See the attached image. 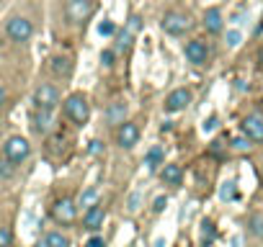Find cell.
Masks as SVG:
<instances>
[{"mask_svg": "<svg viewBox=\"0 0 263 247\" xmlns=\"http://www.w3.org/2000/svg\"><path fill=\"white\" fill-rule=\"evenodd\" d=\"M145 165L150 168V170H158L160 165H165V152H163V147H150L147 150V155H145Z\"/></svg>", "mask_w": 263, "mask_h": 247, "instance_id": "obj_17", "label": "cell"}, {"mask_svg": "<svg viewBox=\"0 0 263 247\" xmlns=\"http://www.w3.org/2000/svg\"><path fill=\"white\" fill-rule=\"evenodd\" d=\"M250 232L255 237H263V216H253L250 219Z\"/></svg>", "mask_w": 263, "mask_h": 247, "instance_id": "obj_24", "label": "cell"}, {"mask_svg": "<svg viewBox=\"0 0 263 247\" xmlns=\"http://www.w3.org/2000/svg\"><path fill=\"white\" fill-rule=\"evenodd\" d=\"M140 24H142V21H140V16H132V18H129V24H126V34H129V36H135V34L140 31Z\"/></svg>", "mask_w": 263, "mask_h": 247, "instance_id": "obj_27", "label": "cell"}, {"mask_svg": "<svg viewBox=\"0 0 263 247\" xmlns=\"http://www.w3.org/2000/svg\"><path fill=\"white\" fill-rule=\"evenodd\" d=\"M260 178H263V168H260Z\"/></svg>", "mask_w": 263, "mask_h": 247, "instance_id": "obj_37", "label": "cell"}, {"mask_svg": "<svg viewBox=\"0 0 263 247\" xmlns=\"http://www.w3.org/2000/svg\"><path fill=\"white\" fill-rule=\"evenodd\" d=\"M240 193H237V186L232 183V180H227V183H222V188H219V198L222 201H235Z\"/></svg>", "mask_w": 263, "mask_h": 247, "instance_id": "obj_22", "label": "cell"}, {"mask_svg": "<svg viewBox=\"0 0 263 247\" xmlns=\"http://www.w3.org/2000/svg\"><path fill=\"white\" fill-rule=\"evenodd\" d=\"M90 13H93L90 0H70L67 3V18L72 24H83L85 18H90Z\"/></svg>", "mask_w": 263, "mask_h": 247, "instance_id": "obj_9", "label": "cell"}, {"mask_svg": "<svg viewBox=\"0 0 263 247\" xmlns=\"http://www.w3.org/2000/svg\"><path fill=\"white\" fill-rule=\"evenodd\" d=\"M101 150H103V145H101L98 139H93V142H90V147H88V152H90V155H101Z\"/></svg>", "mask_w": 263, "mask_h": 247, "instance_id": "obj_33", "label": "cell"}, {"mask_svg": "<svg viewBox=\"0 0 263 247\" xmlns=\"http://www.w3.org/2000/svg\"><path fill=\"white\" fill-rule=\"evenodd\" d=\"M240 42H242V34L240 31H227V44L230 47H237Z\"/></svg>", "mask_w": 263, "mask_h": 247, "instance_id": "obj_28", "label": "cell"}, {"mask_svg": "<svg viewBox=\"0 0 263 247\" xmlns=\"http://www.w3.org/2000/svg\"><path fill=\"white\" fill-rule=\"evenodd\" d=\"M232 147L240 150V152H248V150H250V139H248V137H235V139H232Z\"/></svg>", "mask_w": 263, "mask_h": 247, "instance_id": "obj_26", "label": "cell"}, {"mask_svg": "<svg viewBox=\"0 0 263 247\" xmlns=\"http://www.w3.org/2000/svg\"><path fill=\"white\" fill-rule=\"evenodd\" d=\"M232 244H235V247H242V242H240V239H235V242H232Z\"/></svg>", "mask_w": 263, "mask_h": 247, "instance_id": "obj_36", "label": "cell"}, {"mask_svg": "<svg viewBox=\"0 0 263 247\" xmlns=\"http://www.w3.org/2000/svg\"><path fill=\"white\" fill-rule=\"evenodd\" d=\"M242 134L250 142H263V113H248L242 118Z\"/></svg>", "mask_w": 263, "mask_h": 247, "instance_id": "obj_8", "label": "cell"}, {"mask_svg": "<svg viewBox=\"0 0 263 247\" xmlns=\"http://www.w3.org/2000/svg\"><path fill=\"white\" fill-rule=\"evenodd\" d=\"M34 132L36 134H49L52 129H54V116H52V111H42V108H36V113H34Z\"/></svg>", "mask_w": 263, "mask_h": 247, "instance_id": "obj_13", "label": "cell"}, {"mask_svg": "<svg viewBox=\"0 0 263 247\" xmlns=\"http://www.w3.org/2000/svg\"><path fill=\"white\" fill-rule=\"evenodd\" d=\"M65 116H67L72 123H78V127L88 123V118H90V106H88V100H85L83 93H72V95L65 98Z\"/></svg>", "mask_w": 263, "mask_h": 247, "instance_id": "obj_1", "label": "cell"}, {"mask_svg": "<svg viewBox=\"0 0 263 247\" xmlns=\"http://www.w3.org/2000/svg\"><path fill=\"white\" fill-rule=\"evenodd\" d=\"M44 247H70V237L62 232H49L44 237Z\"/></svg>", "mask_w": 263, "mask_h": 247, "instance_id": "obj_20", "label": "cell"}, {"mask_svg": "<svg viewBox=\"0 0 263 247\" xmlns=\"http://www.w3.org/2000/svg\"><path fill=\"white\" fill-rule=\"evenodd\" d=\"M137 203H140V193H132V198H129V209H132V211H137Z\"/></svg>", "mask_w": 263, "mask_h": 247, "instance_id": "obj_34", "label": "cell"}, {"mask_svg": "<svg viewBox=\"0 0 263 247\" xmlns=\"http://www.w3.org/2000/svg\"><path fill=\"white\" fill-rule=\"evenodd\" d=\"M101 65H103V67H111V65H114V52H111V49L101 52Z\"/></svg>", "mask_w": 263, "mask_h": 247, "instance_id": "obj_30", "label": "cell"}, {"mask_svg": "<svg viewBox=\"0 0 263 247\" xmlns=\"http://www.w3.org/2000/svg\"><path fill=\"white\" fill-rule=\"evenodd\" d=\"M214 237H217L214 221H212V219H204V221H201V247H212Z\"/></svg>", "mask_w": 263, "mask_h": 247, "instance_id": "obj_19", "label": "cell"}, {"mask_svg": "<svg viewBox=\"0 0 263 247\" xmlns=\"http://www.w3.org/2000/svg\"><path fill=\"white\" fill-rule=\"evenodd\" d=\"M160 26H163L165 34H171V36H181V34H186V31L191 29V21H189L186 13H176V11H171V13L163 16Z\"/></svg>", "mask_w": 263, "mask_h": 247, "instance_id": "obj_4", "label": "cell"}, {"mask_svg": "<svg viewBox=\"0 0 263 247\" xmlns=\"http://www.w3.org/2000/svg\"><path fill=\"white\" fill-rule=\"evenodd\" d=\"M189 103H191V90L178 88V90H173V93L165 98V111H168V113H178V111H183Z\"/></svg>", "mask_w": 263, "mask_h": 247, "instance_id": "obj_10", "label": "cell"}, {"mask_svg": "<svg viewBox=\"0 0 263 247\" xmlns=\"http://www.w3.org/2000/svg\"><path fill=\"white\" fill-rule=\"evenodd\" d=\"M222 13H219V8H209L206 13H204V29L209 31V34H219L222 31Z\"/></svg>", "mask_w": 263, "mask_h": 247, "instance_id": "obj_15", "label": "cell"}, {"mask_svg": "<svg viewBox=\"0 0 263 247\" xmlns=\"http://www.w3.org/2000/svg\"><path fill=\"white\" fill-rule=\"evenodd\" d=\"M140 142V127L137 123H132V121H124L121 127L116 129V145L121 150H132Z\"/></svg>", "mask_w": 263, "mask_h": 247, "instance_id": "obj_6", "label": "cell"}, {"mask_svg": "<svg viewBox=\"0 0 263 247\" xmlns=\"http://www.w3.org/2000/svg\"><path fill=\"white\" fill-rule=\"evenodd\" d=\"M11 242H13V234H11V229L0 224V247H11Z\"/></svg>", "mask_w": 263, "mask_h": 247, "instance_id": "obj_23", "label": "cell"}, {"mask_svg": "<svg viewBox=\"0 0 263 247\" xmlns=\"http://www.w3.org/2000/svg\"><path fill=\"white\" fill-rule=\"evenodd\" d=\"M52 216H54L57 224L70 227V224H75V219H78V203H75L72 198H60V201L52 206Z\"/></svg>", "mask_w": 263, "mask_h": 247, "instance_id": "obj_3", "label": "cell"}, {"mask_svg": "<svg viewBox=\"0 0 263 247\" xmlns=\"http://www.w3.org/2000/svg\"><path fill=\"white\" fill-rule=\"evenodd\" d=\"M3 103H6V88L0 85V106H3Z\"/></svg>", "mask_w": 263, "mask_h": 247, "instance_id": "obj_35", "label": "cell"}, {"mask_svg": "<svg viewBox=\"0 0 263 247\" xmlns=\"http://www.w3.org/2000/svg\"><path fill=\"white\" fill-rule=\"evenodd\" d=\"M8 36H11L13 42H29V39L34 36L31 21H29V18H21V16L11 18V21H8Z\"/></svg>", "mask_w": 263, "mask_h": 247, "instance_id": "obj_7", "label": "cell"}, {"mask_svg": "<svg viewBox=\"0 0 263 247\" xmlns=\"http://www.w3.org/2000/svg\"><path fill=\"white\" fill-rule=\"evenodd\" d=\"M160 178H163V183L165 186H181V180H183V170H181V165H163V170H160Z\"/></svg>", "mask_w": 263, "mask_h": 247, "instance_id": "obj_14", "label": "cell"}, {"mask_svg": "<svg viewBox=\"0 0 263 247\" xmlns=\"http://www.w3.org/2000/svg\"><path fill=\"white\" fill-rule=\"evenodd\" d=\"M165 203H168V198H165V196H160V198H155V203H153V211H155V214H160V211L165 209Z\"/></svg>", "mask_w": 263, "mask_h": 247, "instance_id": "obj_31", "label": "cell"}, {"mask_svg": "<svg viewBox=\"0 0 263 247\" xmlns=\"http://www.w3.org/2000/svg\"><path fill=\"white\" fill-rule=\"evenodd\" d=\"M34 103H36V108H42V111H54V106L60 103V90H57L54 85H49V83H42V85L34 90Z\"/></svg>", "mask_w": 263, "mask_h": 247, "instance_id": "obj_5", "label": "cell"}, {"mask_svg": "<svg viewBox=\"0 0 263 247\" xmlns=\"http://www.w3.org/2000/svg\"><path fill=\"white\" fill-rule=\"evenodd\" d=\"M3 155H6V160L8 162H13V165H21L24 160H29V155H31V145H29V139L26 137H11L6 145H3Z\"/></svg>", "mask_w": 263, "mask_h": 247, "instance_id": "obj_2", "label": "cell"}, {"mask_svg": "<svg viewBox=\"0 0 263 247\" xmlns=\"http://www.w3.org/2000/svg\"><path fill=\"white\" fill-rule=\"evenodd\" d=\"M85 247H106V242H103V237L96 234V237H90V239L85 242Z\"/></svg>", "mask_w": 263, "mask_h": 247, "instance_id": "obj_32", "label": "cell"}, {"mask_svg": "<svg viewBox=\"0 0 263 247\" xmlns=\"http://www.w3.org/2000/svg\"><path fill=\"white\" fill-rule=\"evenodd\" d=\"M114 31H116L114 21H101V24H98V34H101V36H111Z\"/></svg>", "mask_w": 263, "mask_h": 247, "instance_id": "obj_25", "label": "cell"}, {"mask_svg": "<svg viewBox=\"0 0 263 247\" xmlns=\"http://www.w3.org/2000/svg\"><path fill=\"white\" fill-rule=\"evenodd\" d=\"M183 52H186V59L194 62V65H204V62H206V44L199 42V39H191V42L183 47Z\"/></svg>", "mask_w": 263, "mask_h": 247, "instance_id": "obj_12", "label": "cell"}, {"mask_svg": "<svg viewBox=\"0 0 263 247\" xmlns=\"http://www.w3.org/2000/svg\"><path fill=\"white\" fill-rule=\"evenodd\" d=\"M124 116H126V103H124V100L111 103L108 111H106V118H108V123H114V127H121V123H124Z\"/></svg>", "mask_w": 263, "mask_h": 247, "instance_id": "obj_16", "label": "cell"}, {"mask_svg": "<svg viewBox=\"0 0 263 247\" xmlns=\"http://www.w3.org/2000/svg\"><path fill=\"white\" fill-rule=\"evenodd\" d=\"M103 221H106V209H103L101 203L90 206V209L83 214V227H85L88 232H98V229L103 227Z\"/></svg>", "mask_w": 263, "mask_h": 247, "instance_id": "obj_11", "label": "cell"}, {"mask_svg": "<svg viewBox=\"0 0 263 247\" xmlns=\"http://www.w3.org/2000/svg\"><path fill=\"white\" fill-rule=\"evenodd\" d=\"M96 201H98V188H85V191L78 196V206H85V211H88L90 206H96Z\"/></svg>", "mask_w": 263, "mask_h": 247, "instance_id": "obj_21", "label": "cell"}, {"mask_svg": "<svg viewBox=\"0 0 263 247\" xmlns=\"http://www.w3.org/2000/svg\"><path fill=\"white\" fill-rule=\"evenodd\" d=\"M52 72L57 77H67L72 72V62L67 57H52Z\"/></svg>", "mask_w": 263, "mask_h": 247, "instance_id": "obj_18", "label": "cell"}, {"mask_svg": "<svg viewBox=\"0 0 263 247\" xmlns=\"http://www.w3.org/2000/svg\"><path fill=\"white\" fill-rule=\"evenodd\" d=\"M217 127H219V118H217V116H209V118L204 121V132H214Z\"/></svg>", "mask_w": 263, "mask_h": 247, "instance_id": "obj_29", "label": "cell"}]
</instances>
